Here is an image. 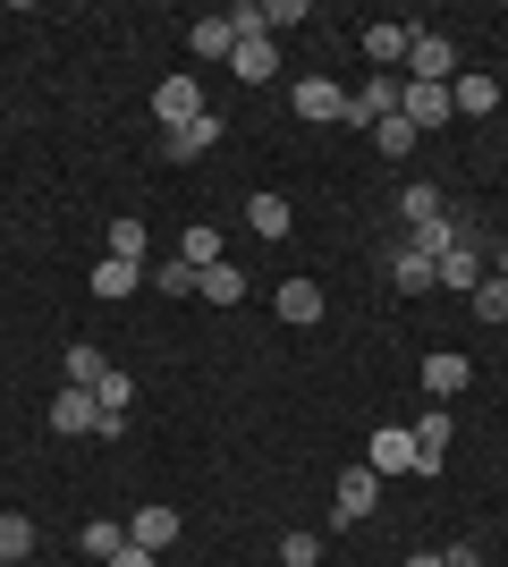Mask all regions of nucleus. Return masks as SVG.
<instances>
[{"mask_svg":"<svg viewBox=\"0 0 508 567\" xmlns=\"http://www.w3.org/2000/svg\"><path fill=\"white\" fill-rule=\"evenodd\" d=\"M433 288H449V297H475V288H484V237H475V229L433 262Z\"/></svg>","mask_w":508,"mask_h":567,"instance_id":"f257e3e1","label":"nucleus"},{"mask_svg":"<svg viewBox=\"0 0 508 567\" xmlns=\"http://www.w3.org/2000/svg\"><path fill=\"white\" fill-rule=\"evenodd\" d=\"M373 508H382V474H373V466H348V474H339V492H331V517L339 525H364Z\"/></svg>","mask_w":508,"mask_h":567,"instance_id":"f03ea898","label":"nucleus"},{"mask_svg":"<svg viewBox=\"0 0 508 567\" xmlns=\"http://www.w3.org/2000/svg\"><path fill=\"white\" fill-rule=\"evenodd\" d=\"M204 111H212V102H204L195 76H162V85H153V118H162V136H169V127H187V118H204Z\"/></svg>","mask_w":508,"mask_h":567,"instance_id":"7ed1b4c3","label":"nucleus"},{"mask_svg":"<svg viewBox=\"0 0 508 567\" xmlns=\"http://www.w3.org/2000/svg\"><path fill=\"white\" fill-rule=\"evenodd\" d=\"M398 94H407V76H364L356 94H348V127H382L398 111Z\"/></svg>","mask_w":508,"mask_h":567,"instance_id":"20e7f679","label":"nucleus"},{"mask_svg":"<svg viewBox=\"0 0 508 567\" xmlns=\"http://www.w3.org/2000/svg\"><path fill=\"white\" fill-rule=\"evenodd\" d=\"M398 118L424 136V127H449V118H458V102H449V85H407V94H398Z\"/></svg>","mask_w":508,"mask_h":567,"instance_id":"39448f33","label":"nucleus"},{"mask_svg":"<svg viewBox=\"0 0 508 567\" xmlns=\"http://www.w3.org/2000/svg\"><path fill=\"white\" fill-rule=\"evenodd\" d=\"M289 111H297V118H314V127H331V118H348V94H339L331 76H297Z\"/></svg>","mask_w":508,"mask_h":567,"instance_id":"423d86ee","label":"nucleus"},{"mask_svg":"<svg viewBox=\"0 0 508 567\" xmlns=\"http://www.w3.org/2000/svg\"><path fill=\"white\" fill-rule=\"evenodd\" d=\"M415 51V25H364V60H373V76H398Z\"/></svg>","mask_w":508,"mask_h":567,"instance_id":"0eeeda50","label":"nucleus"},{"mask_svg":"<svg viewBox=\"0 0 508 567\" xmlns=\"http://www.w3.org/2000/svg\"><path fill=\"white\" fill-rule=\"evenodd\" d=\"M449 69H458L449 34H415V51H407V85H449Z\"/></svg>","mask_w":508,"mask_h":567,"instance_id":"6e6552de","label":"nucleus"},{"mask_svg":"<svg viewBox=\"0 0 508 567\" xmlns=\"http://www.w3.org/2000/svg\"><path fill=\"white\" fill-rule=\"evenodd\" d=\"M178 534H187V517H178V508H136V517H127V543H136V550H153V559H162V550L178 543Z\"/></svg>","mask_w":508,"mask_h":567,"instance_id":"1a4fd4ad","label":"nucleus"},{"mask_svg":"<svg viewBox=\"0 0 508 567\" xmlns=\"http://www.w3.org/2000/svg\"><path fill=\"white\" fill-rule=\"evenodd\" d=\"M364 466L382 474V483H390V474H415V432H407V424L373 432V450H364Z\"/></svg>","mask_w":508,"mask_h":567,"instance_id":"9d476101","label":"nucleus"},{"mask_svg":"<svg viewBox=\"0 0 508 567\" xmlns=\"http://www.w3.org/2000/svg\"><path fill=\"white\" fill-rule=\"evenodd\" d=\"M51 432H85V441H102V406H94V390H60V399H51Z\"/></svg>","mask_w":508,"mask_h":567,"instance_id":"9b49d317","label":"nucleus"},{"mask_svg":"<svg viewBox=\"0 0 508 567\" xmlns=\"http://www.w3.org/2000/svg\"><path fill=\"white\" fill-rule=\"evenodd\" d=\"M229 69H238V85H271V76H280V51H271V34H238Z\"/></svg>","mask_w":508,"mask_h":567,"instance_id":"f8f14e48","label":"nucleus"},{"mask_svg":"<svg viewBox=\"0 0 508 567\" xmlns=\"http://www.w3.org/2000/svg\"><path fill=\"white\" fill-rule=\"evenodd\" d=\"M212 144H220V111H204V118H187V127L162 136V162H195V153H212Z\"/></svg>","mask_w":508,"mask_h":567,"instance_id":"ddd939ff","label":"nucleus"},{"mask_svg":"<svg viewBox=\"0 0 508 567\" xmlns=\"http://www.w3.org/2000/svg\"><path fill=\"white\" fill-rule=\"evenodd\" d=\"M415 432V474H440V457H449V406H424V424Z\"/></svg>","mask_w":508,"mask_h":567,"instance_id":"4468645a","label":"nucleus"},{"mask_svg":"<svg viewBox=\"0 0 508 567\" xmlns=\"http://www.w3.org/2000/svg\"><path fill=\"white\" fill-rule=\"evenodd\" d=\"M466 373H475V364H466V355H449V348H440V355H424V399H433V406H449V399L466 390Z\"/></svg>","mask_w":508,"mask_h":567,"instance_id":"2eb2a0df","label":"nucleus"},{"mask_svg":"<svg viewBox=\"0 0 508 567\" xmlns=\"http://www.w3.org/2000/svg\"><path fill=\"white\" fill-rule=\"evenodd\" d=\"M136 288H145V262H120V255L94 262V297L102 306H120V297H136Z\"/></svg>","mask_w":508,"mask_h":567,"instance_id":"dca6fc26","label":"nucleus"},{"mask_svg":"<svg viewBox=\"0 0 508 567\" xmlns=\"http://www.w3.org/2000/svg\"><path fill=\"white\" fill-rule=\"evenodd\" d=\"M271 306H280V322L305 331V322H322V288L314 280H280V288H271Z\"/></svg>","mask_w":508,"mask_h":567,"instance_id":"f3484780","label":"nucleus"},{"mask_svg":"<svg viewBox=\"0 0 508 567\" xmlns=\"http://www.w3.org/2000/svg\"><path fill=\"white\" fill-rule=\"evenodd\" d=\"M187 51H195V60H229V51H238V25H229V18H195Z\"/></svg>","mask_w":508,"mask_h":567,"instance_id":"a211bd4d","label":"nucleus"},{"mask_svg":"<svg viewBox=\"0 0 508 567\" xmlns=\"http://www.w3.org/2000/svg\"><path fill=\"white\" fill-rule=\"evenodd\" d=\"M398 220H407V229H433V220H449V204H440L433 178H415V187L398 195Z\"/></svg>","mask_w":508,"mask_h":567,"instance_id":"6ab92c4d","label":"nucleus"},{"mask_svg":"<svg viewBox=\"0 0 508 567\" xmlns=\"http://www.w3.org/2000/svg\"><path fill=\"white\" fill-rule=\"evenodd\" d=\"M449 102H458V111H466V118H491V111H500V102H508V94H500V85H491V76H475V69H466V76H458V85H449Z\"/></svg>","mask_w":508,"mask_h":567,"instance_id":"aec40b11","label":"nucleus"},{"mask_svg":"<svg viewBox=\"0 0 508 567\" xmlns=\"http://www.w3.org/2000/svg\"><path fill=\"white\" fill-rule=\"evenodd\" d=\"M390 280L407 288V297H424V288H433V255H424V246H398V255H390Z\"/></svg>","mask_w":508,"mask_h":567,"instance_id":"412c9836","label":"nucleus"},{"mask_svg":"<svg viewBox=\"0 0 508 567\" xmlns=\"http://www.w3.org/2000/svg\"><path fill=\"white\" fill-rule=\"evenodd\" d=\"M246 229H255V237H289V195H255V204H246Z\"/></svg>","mask_w":508,"mask_h":567,"instance_id":"4be33fe9","label":"nucleus"},{"mask_svg":"<svg viewBox=\"0 0 508 567\" xmlns=\"http://www.w3.org/2000/svg\"><path fill=\"white\" fill-rule=\"evenodd\" d=\"M195 297H204V306H238V297H246V280H238V262H212V271H204V280H195Z\"/></svg>","mask_w":508,"mask_h":567,"instance_id":"5701e85b","label":"nucleus"},{"mask_svg":"<svg viewBox=\"0 0 508 567\" xmlns=\"http://www.w3.org/2000/svg\"><path fill=\"white\" fill-rule=\"evenodd\" d=\"M60 373H69V390H94V381L111 373V355H102V348H85V339H76V348H69V364H60Z\"/></svg>","mask_w":508,"mask_h":567,"instance_id":"b1692460","label":"nucleus"},{"mask_svg":"<svg viewBox=\"0 0 508 567\" xmlns=\"http://www.w3.org/2000/svg\"><path fill=\"white\" fill-rule=\"evenodd\" d=\"M145 280L162 288V297H195V280H204V271H195V262H178V255H169V262H153Z\"/></svg>","mask_w":508,"mask_h":567,"instance_id":"393cba45","label":"nucleus"},{"mask_svg":"<svg viewBox=\"0 0 508 567\" xmlns=\"http://www.w3.org/2000/svg\"><path fill=\"white\" fill-rule=\"evenodd\" d=\"M178 262H195V271L229 262V255H220V229H187V237H178Z\"/></svg>","mask_w":508,"mask_h":567,"instance_id":"a878e982","label":"nucleus"},{"mask_svg":"<svg viewBox=\"0 0 508 567\" xmlns=\"http://www.w3.org/2000/svg\"><path fill=\"white\" fill-rule=\"evenodd\" d=\"M76 543H85V559H120V550H127V534H120L111 517H94L85 534H76Z\"/></svg>","mask_w":508,"mask_h":567,"instance_id":"bb28decb","label":"nucleus"},{"mask_svg":"<svg viewBox=\"0 0 508 567\" xmlns=\"http://www.w3.org/2000/svg\"><path fill=\"white\" fill-rule=\"evenodd\" d=\"M0 559H34V517H0Z\"/></svg>","mask_w":508,"mask_h":567,"instance_id":"cd10ccee","label":"nucleus"},{"mask_svg":"<svg viewBox=\"0 0 508 567\" xmlns=\"http://www.w3.org/2000/svg\"><path fill=\"white\" fill-rule=\"evenodd\" d=\"M373 144H382L390 162H398V153H415V127H407V118H398V111H390L382 127H373Z\"/></svg>","mask_w":508,"mask_h":567,"instance_id":"c85d7f7f","label":"nucleus"},{"mask_svg":"<svg viewBox=\"0 0 508 567\" xmlns=\"http://www.w3.org/2000/svg\"><path fill=\"white\" fill-rule=\"evenodd\" d=\"M475 313H484V322H508V280H491V271H484V288H475Z\"/></svg>","mask_w":508,"mask_h":567,"instance_id":"c756f323","label":"nucleus"},{"mask_svg":"<svg viewBox=\"0 0 508 567\" xmlns=\"http://www.w3.org/2000/svg\"><path fill=\"white\" fill-rule=\"evenodd\" d=\"M111 255H120V262H145V220H120V229H111Z\"/></svg>","mask_w":508,"mask_h":567,"instance_id":"7c9ffc66","label":"nucleus"},{"mask_svg":"<svg viewBox=\"0 0 508 567\" xmlns=\"http://www.w3.org/2000/svg\"><path fill=\"white\" fill-rule=\"evenodd\" d=\"M314 559H322L314 534H289V543H280V567H314Z\"/></svg>","mask_w":508,"mask_h":567,"instance_id":"2f4dec72","label":"nucleus"},{"mask_svg":"<svg viewBox=\"0 0 508 567\" xmlns=\"http://www.w3.org/2000/svg\"><path fill=\"white\" fill-rule=\"evenodd\" d=\"M263 25H305V0H263Z\"/></svg>","mask_w":508,"mask_h":567,"instance_id":"473e14b6","label":"nucleus"},{"mask_svg":"<svg viewBox=\"0 0 508 567\" xmlns=\"http://www.w3.org/2000/svg\"><path fill=\"white\" fill-rule=\"evenodd\" d=\"M111 567H162V559H153V550H136V543H127V550H120V559H111Z\"/></svg>","mask_w":508,"mask_h":567,"instance_id":"72a5a7b5","label":"nucleus"},{"mask_svg":"<svg viewBox=\"0 0 508 567\" xmlns=\"http://www.w3.org/2000/svg\"><path fill=\"white\" fill-rule=\"evenodd\" d=\"M484 271H491V280H508V246H491V262H484Z\"/></svg>","mask_w":508,"mask_h":567,"instance_id":"f704fd0d","label":"nucleus"},{"mask_svg":"<svg viewBox=\"0 0 508 567\" xmlns=\"http://www.w3.org/2000/svg\"><path fill=\"white\" fill-rule=\"evenodd\" d=\"M407 567H449V550H415V559Z\"/></svg>","mask_w":508,"mask_h":567,"instance_id":"c9c22d12","label":"nucleus"},{"mask_svg":"<svg viewBox=\"0 0 508 567\" xmlns=\"http://www.w3.org/2000/svg\"><path fill=\"white\" fill-rule=\"evenodd\" d=\"M0 567H9V559H0Z\"/></svg>","mask_w":508,"mask_h":567,"instance_id":"e433bc0d","label":"nucleus"}]
</instances>
